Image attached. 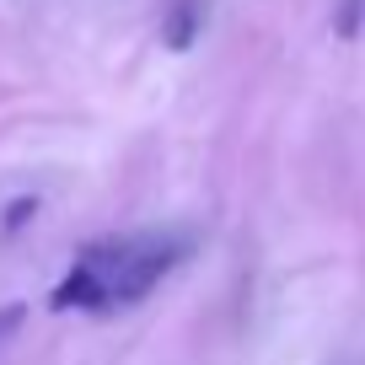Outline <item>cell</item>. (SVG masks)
<instances>
[{"label": "cell", "mask_w": 365, "mask_h": 365, "mask_svg": "<svg viewBox=\"0 0 365 365\" xmlns=\"http://www.w3.org/2000/svg\"><path fill=\"white\" fill-rule=\"evenodd\" d=\"M86 258L103 269L108 279V307H129V301L150 296V290L188 258V237H129V242H97Z\"/></svg>", "instance_id": "1"}, {"label": "cell", "mask_w": 365, "mask_h": 365, "mask_svg": "<svg viewBox=\"0 0 365 365\" xmlns=\"http://www.w3.org/2000/svg\"><path fill=\"white\" fill-rule=\"evenodd\" d=\"M48 307H54V312H103V307H108V279H103V269L81 252V258L70 263V274L59 279V290L48 296Z\"/></svg>", "instance_id": "2"}, {"label": "cell", "mask_w": 365, "mask_h": 365, "mask_svg": "<svg viewBox=\"0 0 365 365\" xmlns=\"http://www.w3.org/2000/svg\"><path fill=\"white\" fill-rule=\"evenodd\" d=\"M199 38V0H178V11L167 16V48H188Z\"/></svg>", "instance_id": "3"}, {"label": "cell", "mask_w": 365, "mask_h": 365, "mask_svg": "<svg viewBox=\"0 0 365 365\" xmlns=\"http://www.w3.org/2000/svg\"><path fill=\"white\" fill-rule=\"evenodd\" d=\"M360 16H365V0H344V16H339V33L354 38L360 33Z\"/></svg>", "instance_id": "4"}, {"label": "cell", "mask_w": 365, "mask_h": 365, "mask_svg": "<svg viewBox=\"0 0 365 365\" xmlns=\"http://www.w3.org/2000/svg\"><path fill=\"white\" fill-rule=\"evenodd\" d=\"M33 210H38V199H22L16 210H6V231H16V226L27 220V215H33Z\"/></svg>", "instance_id": "5"}, {"label": "cell", "mask_w": 365, "mask_h": 365, "mask_svg": "<svg viewBox=\"0 0 365 365\" xmlns=\"http://www.w3.org/2000/svg\"><path fill=\"white\" fill-rule=\"evenodd\" d=\"M16 322H22V307H6V312H0V339H6Z\"/></svg>", "instance_id": "6"}]
</instances>
